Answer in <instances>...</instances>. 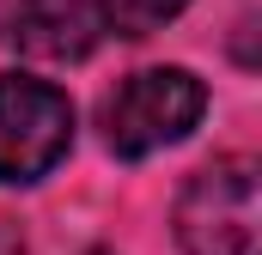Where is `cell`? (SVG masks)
Returning a JSON list of instances; mask_svg holds the SVG:
<instances>
[{"label": "cell", "instance_id": "1", "mask_svg": "<svg viewBox=\"0 0 262 255\" xmlns=\"http://www.w3.org/2000/svg\"><path fill=\"white\" fill-rule=\"evenodd\" d=\"M177 243L183 255H262V164L213 158L177 194Z\"/></svg>", "mask_w": 262, "mask_h": 255}, {"label": "cell", "instance_id": "2", "mask_svg": "<svg viewBox=\"0 0 262 255\" xmlns=\"http://www.w3.org/2000/svg\"><path fill=\"white\" fill-rule=\"evenodd\" d=\"M207 110V85L189 67H140L104 104V140L116 158H146L159 146H177Z\"/></svg>", "mask_w": 262, "mask_h": 255}, {"label": "cell", "instance_id": "3", "mask_svg": "<svg viewBox=\"0 0 262 255\" xmlns=\"http://www.w3.org/2000/svg\"><path fill=\"white\" fill-rule=\"evenodd\" d=\"M73 146V104L61 85L6 73L0 79V183H43Z\"/></svg>", "mask_w": 262, "mask_h": 255}, {"label": "cell", "instance_id": "4", "mask_svg": "<svg viewBox=\"0 0 262 255\" xmlns=\"http://www.w3.org/2000/svg\"><path fill=\"white\" fill-rule=\"evenodd\" d=\"M6 31L37 61H79L104 37V0H18Z\"/></svg>", "mask_w": 262, "mask_h": 255}, {"label": "cell", "instance_id": "5", "mask_svg": "<svg viewBox=\"0 0 262 255\" xmlns=\"http://www.w3.org/2000/svg\"><path fill=\"white\" fill-rule=\"evenodd\" d=\"M189 0H104V31H116V37H152Z\"/></svg>", "mask_w": 262, "mask_h": 255}, {"label": "cell", "instance_id": "6", "mask_svg": "<svg viewBox=\"0 0 262 255\" xmlns=\"http://www.w3.org/2000/svg\"><path fill=\"white\" fill-rule=\"evenodd\" d=\"M85 255H110V249H85Z\"/></svg>", "mask_w": 262, "mask_h": 255}]
</instances>
